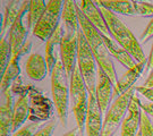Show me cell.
Instances as JSON below:
<instances>
[{
	"label": "cell",
	"mask_w": 153,
	"mask_h": 136,
	"mask_svg": "<svg viewBox=\"0 0 153 136\" xmlns=\"http://www.w3.org/2000/svg\"><path fill=\"white\" fill-rule=\"evenodd\" d=\"M77 16H78V23L82 30L84 36L88 41V45L91 48L94 58L97 60V64L100 68H102L104 73L109 76L111 82L116 84L118 82L116 68L112 62V57L110 56L109 50L107 48V44L103 40V34L98 31L95 27L93 26L91 23L88 22V19L83 15V13L79 10V8L76 5Z\"/></svg>",
	"instance_id": "cell-1"
},
{
	"label": "cell",
	"mask_w": 153,
	"mask_h": 136,
	"mask_svg": "<svg viewBox=\"0 0 153 136\" xmlns=\"http://www.w3.org/2000/svg\"><path fill=\"white\" fill-rule=\"evenodd\" d=\"M99 8L103 15L107 26L109 28L110 35H112L116 42L119 44L121 48H124L137 62H142V61L148 60L138 40L134 36L131 30L116 16L115 13L108 10L103 7H99Z\"/></svg>",
	"instance_id": "cell-2"
},
{
	"label": "cell",
	"mask_w": 153,
	"mask_h": 136,
	"mask_svg": "<svg viewBox=\"0 0 153 136\" xmlns=\"http://www.w3.org/2000/svg\"><path fill=\"white\" fill-rule=\"evenodd\" d=\"M68 80L69 77L67 76L62 62L59 59L51 74V93L58 114V118L61 121L62 127H66L68 119V109H69Z\"/></svg>",
	"instance_id": "cell-3"
},
{
	"label": "cell",
	"mask_w": 153,
	"mask_h": 136,
	"mask_svg": "<svg viewBox=\"0 0 153 136\" xmlns=\"http://www.w3.org/2000/svg\"><path fill=\"white\" fill-rule=\"evenodd\" d=\"M88 87L83 80L82 74L78 67H75L71 76V88L69 98L71 101V111L76 119L77 128L82 134L85 127V119L88 108Z\"/></svg>",
	"instance_id": "cell-4"
},
{
	"label": "cell",
	"mask_w": 153,
	"mask_h": 136,
	"mask_svg": "<svg viewBox=\"0 0 153 136\" xmlns=\"http://www.w3.org/2000/svg\"><path fill=\"white\" fill-rule=\"evenodd\" d=\"M77 67L82 74V77L88 93L95 94L97 86V60L93 56L91 48L88 45L86 39L83 34L82 30L78 32V47H77Z\"/></svg>",
	"instance_id": "cell-5"
},
{
	"label": "cell",
	"mask_w": 153,
	"mask_h": 136,
	"mask_svg": "<svg viewBox=\"0 0 153 136\" xmlns=\"http://www.w3.org/2000/svg\"><path fill=\"white\" fill-rule=\"evenodd\" d=\"M135 92H136L135 87H131V90H128L111 103L104 117L101 136H112L117 132L118 127L121 126L125 119V114H127L131 100Z\"/></svg>",
	"instance_id": "cell-6"
},
{
	"label": "cell",
	"mask_w": 153,
	"mask_h": 136,
	"mask_svg": "<svg viewBox=\"0 0 153 136\" xmlns=\"http://www.w3.org/2000/svg\"><path fill=\"white\" fill-rule=\"evenodd\" d=\"M62 7L64 1L61 0H50L47 2V8L43 15L32 30V33L36 38L47 42V40L52 35L57 26L60 24L59 19L61 18Z\"/></svg>",
	"instance_id": "cell-7"
},
{
	"label": "cell",
	"mask_w": 153,
	"mask_h": 136,
	"mask_svg": "<svg viewBox=\"0 0 153 136\" xmlns=\"http://www.w3.org/2000/svg\"><path fill=\"white\" fill-rule=\"evenodd\" d=\"M64 30V28H62ZM81 31V30H79ZM78 31V32H79ZM78 32L76 31H67L64 30L60 47H59V56L65 68L67 76L69 77L73 74L77 64V47H78Z\"/></svg>",
	"instance_id": "cell-8"
},
{
	"label": "cell",
	"mask_w": 153,
	"mask_h": 136,
	"mask_svg": "<svg viewBox=\"0 0 153 136\" xmlns=\"http://www.w3.org/2000/svg\"><path fill=\"white\" fill-rule=\"evenodd\" d=\"M28 7H30V1H24L22 10L17 17L16 22L13 24L10 30L8 31V41L10 43L13 54L19 52L21 48L25 43V39H26L27 31L30 28H28V25L24 24V18L25 16H27Z\"/></svg>",
	"instance_id": "cell-9"
},
{
	"label": "cell",
	"mask_w": 153,
	"mask_h": 136,
	"mask_svg": "<svg viewBox=\"0 0 153 136\" xmlns=\"http://www.w3.org/2000/svg\"><path fill=\"white\" fill-rule=\"evenodd\" d=\"M141 101L136 93L133 95L131 103L127 110L125 119L120 126L121 136H136L141 128V119H142V108Z\"/></svg>",
	"instance_id": "cell-10"
},
{
	"label": "cell",
	"mask_w": 153,
	"mask_h": 136,
	"mask_svg": "<svg viewBox=\"0 0 153 136\" xmlns=\"http://www.w3.org/2000/svg\"><path fill=\"white\" fill-rule=\"evenodd\" d=\"M114 87L115 84L111 82L109 76L104 73L102 68L98 66L97 75V86H95V98L101 111L105 112L107 109L111 106V100L114 99Z\"/></svg>",
	"instance_id": "cell-11"
},
{
	"label": "cell",
	"mask_w": 153,
	"mask_h": 136,
	"mask_svg": "<svg viewBox=\"0 0 153 136\" xmlns=\"http://www.w3.org/2000/svg\"><path fill=\"white\" fill-rule=\"evenodd\" d=\"M102 114L103 112L99 107L95 94L88 93V108L85 119V129L88 136H101L103 126Z\"/></svg>",
	"instance_id": "cell-12"
},
{
	"label": "cell",
	"mask_w": 153,
	"mask_h": 136,
	"mask_svg": "<svg viewBox=\"0 0 153 136\" xmlns=\"http://www.w3.org/2000/svg\"><path fill=\"white\" fill-rule=\"evenodd\" d=\"M76 5L79 8V10L83 13V15L88 19V22L91 23L98 31H100L102 34L108 36V34H110L109 28L107 26L103 15L100 10L99 6H97L95 1L81 0V1H76Z\"/></svg>",
	"instance_id": "cell-13"
},
{
	"label": "cell",
	"mask_w": 153,
	"mask_h": 136,
	"mask_svg": "<svg viewBox=\"0 0 153 136\" xmlns=\"http://www.w3.org/2000/svg\"><path fill=\"white\" fill-rule=\"evenodd\" d=\"M13 110L14 102L10 88L1 92L0 106V136H9L13 132Z\"/></svg>",
	"instance_id": "cell-14"
},
{
	"label": "cell",
	"mask_w": 153,
	"mask_h": 136,
	"mask_svg": "<svg viewBox=\"0 0 153 136\" xmlns=\"http://www.w3.org/2000/svg\"><path fill=\"white\" fill-rule=\"evenodd\" d=\"M146 62H148V60L142 61V62H137L136 65L129 68L118 80V82L116 83L115 87H114V99L115 100L127 92L128 90H131V87H134L135 82L138 80V77L141 76L143 71L146 69Z\"/></svg>",
	"instance_id": "cell-15"
},
{
	"label": "cell",
	"mask_w": 153,
	"mask_h": 136,
	"mask_svg": "<svg viewBox=\"0 0 153 136\" xmlns=\"http://www.w3.org/2000/svg\"><path fill=\"white\" fill-rule=\"evenodd\" d=\"M62 34H64L62 24H59L55 30V32L52 33V35L45 42V56L44 57H45V60H47V65H48V69H49L50 74H52L57 61L60 59L59 56H58L57 47L58 45L60 47Z\"/></svg>",
	"instance_id": "cell-16"
},
{
	"label": "cell",
	"mask_w": 153,
	"mask_h": 136,
	"mask_svg": "<svg viewBox=\"0 0 153 136\" xmlns=\"http://www.w3.org/2000/svg\"><path fill=\"white\" fill-rule=\"evenodd\" d=\"M26 74L32 81H42L49 73L45 57L40 54H32L26 61Z\"/></svg>",
	"instance_id": "cell-17"
},
{
	"label": "cell",
	"mask_w": 153,
	"mask_h": 136,
	"mask_svg": "<svg viewBox=\"0 0 153 136\" xmlns=\"http://www.w3.org/2000/svg\"><path fill=\"white\" fill-rule=\"evenodd\" d=\"M61 22L62 28L67 31H79V23L76 10V1L66 0L64 1V7L61 11Z\"/></svg>",
	"instance_id": "cell-18"
},
{
	"label": "cell",
	"mask_w": 153,
	"mask_h": 136,
	"mask_svg": "<svg viewBox=\"0 0 153 136\" xmlns=\"http://www.w3.org/2000/svg\"><path fill=\"white\" fill-rule=\"evenodd\" d=\"M103 40H104V42H105V44H107V48L109 50L110 56H111L112 58H116V59L120 62L121 65L127 67L128 69L136 65L134 58H133L124 48H121L117 42H114L109 36H107V35H104V34H103Z\"/></svg>",
	"instance_id": "cell-19"
},
{
	"label": "cell",
	"mask_w": 153,
	"mask_h": 136,
	"mask_svg": "<svg viewBox=\"0 0 153 136\" xmlns=\"http://www.w3.org/2000/svg\"><path fill=\"white\" fill-rule=\"evenodd\" d=\"M28 116V98L27 95L22 94L14 103L13 110V133L18 131L23 124L27 119Z\"/></svg>",
	"instance_id": "cell-20"
},
{
	"label": "cell",
	"mask_w": 153,
	"mask_h": 136,
	"mask_svg": "<svg viewBox=\"0 0 153 136\" xmlns=\"http://www.w3.org/2000/svg\"><path fill=\"white\" fill-rule=\"evenodd\" d=\"M22 54L17 52L16 54H13L9 65L7 66L6 71L1 75V92L6 91L7 88H10L11 83L16 81L19 73H21V67H19V58Z\"/></svg>",
	"instance_id": "cell-21"
},
{
	"label": "cell",
	"mask_w": 153,
	"mask_h": 136,
	"mask_svg": "<svg viewBox=\"0 0 153 136\" xmlns=\"http://www.w3.org/2000/svg\"><path fill=\"white\" fill-rule=\"evenodd\" d=\"M97 6L103 7L112 13H118L121 15H136L133 1L128 0H100L95 1Z\"/></svg>",
	"instance_id": "cell-22"
},
{
	"label": "cell",
	"mask_w": 153,
	"mask_h": 136,
	"mask_svg": "<svg viewBox=\"0 0 153 136\" xmlns=\"http://www.w3.org/2000/svg\"><path fill=\"white\" fill-rule=\"evenodd\" d=\"M24 1H18V0H11L8 1L6 5L5 14H4V21H2V28H1V34L4 35L5 32L10 30L13 24L16 22L17 17L22 10Z\"/></svg>",
	"instance_id": "cell-23"
},
{
	"label": "cell",
	"mask_w": 153,
	"mask_h": 136,
	"mask_svg": "<svg viewBox=\"0 0 153 136\" xmlns=\"http://www.w3.org/2000/svg\"><path fill=\"white\" fill-rule=\"evenodd\" d=\"M47 8V2L44 0H32L30 1V7L27 11V24L28 28H34L39 19L43 15Z\"/></svg>",
	"instance_id": "cell-24"
},
{
	"label": "cell",
	"mask_w": 153,
	"mask_h": 136,
	"mask_svg": "<svg viewBox=\"0 0 153 136\" xmlns=\"http://www.w3.org/2000/svg\"><path fill=\"white\" fill-rule=\"evenodd\" d=\"M11 58H13V50L10 43L8 41V36H4L0 42V71L1 75L6 71L7 66L9 65Z\"/></svg>",
	"instance_id": "cell-25"
},
{
	"label": "cell",
	"mask_w": 153,
	"mask_h": 136,
	"mask_svg": "<svg viewBox=\"0 0 153 136\" xmlns=\"http://www.w3.org/2000/svg\"><path fill=\"white\" fill-rule=\"evenodd\" d=\"M42 123L35 121V123H30L27 125H24L21 127L18 131L13 133L11 136H34L41 128H42Z\"/></svg>",
	"instance_id": "cell-26"
},
{
	"label": "cell",
	"mask_w": 153,
	"mask_h": 136,
	"mask_svg": "<svg viewBox=\"0 0 153 136\" xmlns=\"http://www.w3.org/2000/svg\"><path fill=\"white\" fill-rule=\"evenodd\" d=\"M136 15L141 16H153V5L146 1H133Z\"/></svg>",
	"instance_id": "cell-27"
},
{
	"label": "cell",
	"mask_w": 153,
	"mask_h": 136,
	"mask_svg": "<svg viewBox=\"0 0 153 136\" xmlns=\"http://www.w3.org/2000/svg\"><path fill=\"white\" fill-rule=\"evenodd\" d=\"M140 131L142 136H153V125L151 119L144 111H142V119H141V128Z\"/></svg>",
	"instance_id": "cell-28"
},
{
	"label": "cell",
	"mask_w": 153,
	"mask_h": 136,
	"mask_svg": "<svg viewBox=\"0 0 153 136\" xmlns=\"http://www.w3.org/2000/svg\"><path fill=\"white\" fill-rule=\"evenodd\" d=\"M55 128H56V121L52 120V121H50L48 125L42 127L34 136H52L53 132H55Z\"/></svg>",
	"instance_id": "cell-29"
},
{
	"label": "cell",
	"mask_w": 153,
	"mask_h": 136,
	"mask_svg": "<svg viewBox=\"0 0 153 136\" xmlns=\"http://www.w3.org/2000/svg\"><path fill=\"white\" fill-rule=\"evenodd\" d=\"M153 36V18L150 21V23L148 24V26L145 27V30L143 31V33L140 36V41L143 43H146Z\"/></svg>",
	"instance_id": "cell-30"
},
{
	"label": "cell",
	"mask_w": 153,
	"mask_h": 136,
	"mask_svg": "<svg viewBox=\"0 0 153 136\" xmlns=\"http://www.w3.org/2000/svg\"><path fill=\"white\" fill-rule=\"evenodd\" d=\"M135 90H136V92L141 93L146 99H149L151 102H153V88H149V87L144 86H136Z\"/></svg>",
	"instance_id": "cell-31"
},
{
	"label": "cell",
	"mask_w": 153,
	"mask_h": 136,
	"mask_svg": "<svg viewBox=\"0 0 153 136\" xmlns=\"http://www.w3.org/2000/svg\"><path fill=\"white\" fill-rule=\"evenodd\" d=\"M142 111H144L149 117H153V102H146L141 104Z\"/></svg>",
	"instance_id": "cell-32"
},
{
	"label": "cell",
	"mask_w": 153,
	"mask_h": 136,
	"mask_svg": "<svg viewBox=\"0 0 153 136\" xmlns=\"http://www.w3.org/2000/svg\"><path fill=\"white\" fill-rule=\"evenodd\" d=\"M143 86L149 87V88H153V68L152 71H150V75L148 76V78H146V81H145Z\"/></svg>",
	"instance_id": "cell-33"
},
{
	"label": "cell",
	"mask_w": 153,
	"mask_h": 136,
	"mask_svg": "<svg viewBox=\"0 0 153 136\" xmlns=\"http://www.w3.org/2000/svg\"><path fill=\"white\" fill-rule=\"evenodd\" d=\"M153 68V44L152 48H151V52H150V56L148 58V62H146V69L145 71H152Z\"/></svg>",
	"instance_id": "cell-34"
},
{
	"label": "cell",
	"mask_w": 153,
	"mask_h": 136,
	"mask_svg": "<svg viewBox=\"0 0 153 136\" xmlns=\"http://www.w3.org/2000/svg\"><path fill=\"white\" fill-rule=\"evenodd\" d=\"M78 134H81L79 131H78V128H74V129H71V131L67 132L66 134H64L62 136H78Z\"/></svg>",
	"instance_id": "cell-35"
},
{
	"label": "cell",
	"mask_w": 153,
	"mask_h": 136,
	"mask_svg": "<svg viewBox=\"0 0 153 136\" xmlns=\"http://www.w3.org/2000/svg\"><path fill=\"white\" fill-rule=\"evenodd\" d=\"M136 136H142V133H141V131L138 132V133H137V135Z\"/></svg>",
	"instance_id": "cell-36"
}]
</instances>
